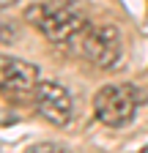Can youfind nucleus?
Wrapping results in <instances>:
<instances>
[{
	"mask_svg": "<svg viewBox=\"0 0 148 153\" xmlns=\"http://www.w3.org/2000/svg\"><path fill=\"white\" fill-rule=\"evenodd\" d=\"M16 33H19V27H16V22H14V19H8V16H3V14H0V41H3V44H14Z\"/></svg>",
	"mask_w": 148,
	"mask_h": 153,
	"instance_id": "nucleus-6",
	"label": "nucleus"
},
{
	"mask_svg": "<svg viewBox=\"0 0 148 153\" xmlns=\"http://www.w3.org/2000/svg\"><path fill=\"white\" fill-rule=\"evenodd\" d=\"M33 107L52 126H66L71 120V112H74L69 90L61 82H52V79L49 82H39V88L33 93Z\"/></svg>",
	"mask_w": 148,
	"mask_h": 153,
	"instance_id": "nucleus-5",
	"label": "nucleus"
},
{
	"mask_svg": "<svg viewBox=\"0 0 148 153\" xmlns=\"http://www.w3.org/2000/svg\"><path fill=\"white\" fill-rule=\"evenodd\" d=\"M39 88V68L22 57L0 55V96L8 101L33 99Z\"/></svg>",
	"mask_w": 148,
	"mask_h": 153,
	"instance_id": "nucleus-4",
	"label": "nucleus"
},
{
	"mask_svg": "<svg viewBox=\"0 0 148 153\" xmlns=\"http://www.w3.org/2000/svg\"><path fill=\"white\" fill-rule=\"evenodd\" d=\"M25 153H69L63 145H58V142H36V145H30Z\"/></svg>",
	"mask_w": 148,
	"mask_h": 153,
	"instance_id": "nucleus-7",
	"label": "nucleus"
},
{
	"mask_svg": "<svg viewBox=\"0 0 148 153\" xmlns=\"http://www.w3.org/2000/svg\"><path fill=\"white\" fill-rule=\"evenodd\" d=\"M137 112V90L132 85H104L93 96V115L110 128L132 123Z\"/></svg>",
	"mask_w": 148,
	"mask_h": 153,
	"instance_id": "nucleus-3",
	"label": "nucleus"
},
{
	"mask_svg": "<svg viewBox=\"0 0 148 153\" xmlns=\"http://www.w3.org/2000/svg\"><path fill=\"white\" fill-rule=\"evenodd\" d=\"M80 52L96 68L113 71L123 57V38L115 25H90L80 36Z\"/></svg>",
	"mask_w": 148,
	"mask_h": 153,
	"instance_id": "nucleus-2",
	"label": "nucleus"
},
{
	"mask_svg": "<svg viewBox=\"0 0 148 153\" xmlns=\"http://www.w3.org/2000/svg\"><path fill=\"white\" fill-rule=\"evenodd\" d=\"M137 153H148V145H145V148H140V150H137Z\"/></svg>",
	"mask_w": 148,
	"mask_h": 153,
	"instance_id": "nucleus-9",
	"label": "nucleus"
},
{
	"mask_svg": "<svg viewBox=\"0 0 148 153\" xmlns=\"http://www.w3.org/2000/svg\"><path fill=\"white\" fill-rule=\"evenodd\" d=\"M25 22L33 25L47 41L69 44L80 41L82 30L88 27V16L74 0H41L25 8Z\"/></svg>",
	"mask_w": 148,
	"mask_h": 153,
	"instance_id": "nucleus-1",
	"label": "nucleus"
},
{
	"mask_svg": "<svg viewBox=\"0 0 148 153\" xmlns=\"http://www.w3.org/2000/svg\"><path fill=\"white\" fill-rule=\"evenodd\" d=\"M16 3H19V0H0V11H3V8H11V6H16Z\"/></svg>",
	"mask_w": 148,
	"mask_h": 153,
	"instance_id": "nucleus-8",
	"label": "nucleus"
}]
</instances>
